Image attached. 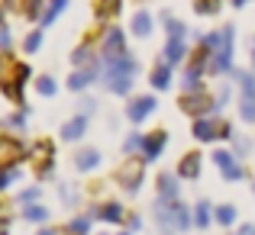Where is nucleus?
Returning a JSON list of instances; mask_svg holds the SVG:
<instances>
[{"label": "nucleus", "mask_w": 255, "mask_h": 235, "mask_svg": "<svg viewBox=\"0 0 255 235\" xmlns=\"http://www.w3.org/2000/svg\"><path fill=\"white\" fill-rule=\"evenodd\" d=\"M132 78H136V58L129 55H117V58H107V87L117 93H126L132 87Z\"/></svg>", "instance_id": "f257e3e1"}, {"label": "nucleus", "mask_w": 255, "mask_h": 235, "mask_svg": "<svg viewBox=\"0 0 255 235\" xmlns=\"http://www.w3.org/2000/svg\"><path fill=\"white\" fill-rule=\"evenodd\" d=\"M29 78V68L26 65H13L10 58H0V90L10 100H23V84Z\"/></svg>", "instance_id": "f03ea898"}, {"label": "nucleus", "mask_w": 255, "mask_h": 235, "mask_svg": "<svg viewBox=\"0 0 255 235\" xmlns=\"http://www.w3.org/2000/svg\"><path fill=\"white\" fill-rule=\"evenodd\" d=\"M178 106L187 113V116H207V113H217L220 106H217V100H210V93H197V90H187L184 97L178 100Z\"/></svg>", "instance_id": "7ed1b4c3"}, {"label": "nucleus", "mask_w": 255, "mask_h": 235, "mask_svg": "<svg viewBox=\"0 0 255 235\" xmlns=\"http://www.w3.org/2000/svg\"><path fill=\"white\" fill-rule=\"evenodd\" d=\"M29 155L36 158V171L42 177H52V167H55V149L49 142H39L36 149H29Z\"/></svg>", "instance_id": "20e7f679"}, {"label": "nucleus", "mask_w": 255, "mask_h": 235, "mask_svg": "<svg viewBox=\"0 0 255 235\" xmlns=\"http://www.w3.org/2000/svg\"><path fill=\"white\" fill-rule=\"evenodd\" d=\"M142 161H132V164H126V167H120V184H123L126 187V190H132V193H136L139 190V187H142Z\"/></svg>", "instance_id": "39448f33"}, {"label": "nucleus", "mask_w": 255, "mask_h": 235, "mask_svg": "<svg viewBox=\"0 0 255 235\" xmlns=\"http://www.w3.org/2000/svg\"><path fill=\"white\" fill-rule=\"evenodd\" d=\"M29 152L23 149L19 142H13V139H0V164H19Z\"/></svg>", "instance_id": "423d86ee"}, {"label": "nucleus", "mask_w": 255, "mask_h": 235, "mask_svg": "<svg viewBox=\"0 0 255 235\" xmlns=\"http://www.w3.org/2000/svg\"><path fill=\"white\" fill-rule=\"evenodd\" d=\"M152 110H155V97H136L129 106H126V116H129L132 123H142Z\"/></svg>", "instance_id": "0eeeda50"}, {"label": "nucleus", "mask_w": 255, "mask_h": 235, "mask_svg": "<svg viewBox=\"0 0 255 235\" xmlns=\"http://www.w3.org/2000/svg\"><path fill=\"white\" fill-rule=\"evenodd\" d=\"M126 55V45H123V29H110L104 39V58H117Z\"/></svg>", "instance_id": "6e6552de"}, {"label": "nucleus", "mask_w": 255, "mask_h": 235, "mask_svg": "<svg viewBox=\"0 0 255 235\" xmlns=\"http://www.w3.org/2000/svg\"><path fill=\"white\" fill-rule=\"evenodd\" d=\"M165 142H168V136H165L162 129H158V132H152V136H145V145H142L145 161H155L158 155H162V152H165Z\"/></svg>", "instance_id": "1a4fd4ad"}, {"label": "nucleus", "mask_w": 255, "mask_h": 235, "mask_svg": "<svg viewBox=\"0 0 255 235\" xmlns=\"http://www.w3.org/2000/svg\"><path fill=\"white\" fill-rule=\"evenodd\" d=\"M200 164H204V158H200L197 152H191V155H184V158H181L178 174H181V177H187V180H194V177L200 174Z\"/></svg>", "instance_id": "9d476101"}, {"label": "nucleus", "mask_w": 255, "mask_h": 235, "mask_svg": "<svg viewBox=\"0 0 255 235\" xmlns=\"http://www.w3.org/2000/svg\"><path fill=\"white\" fill-rule=\"evenodd\" d=\"M194 136H197L200 142H213V139H220V123H207L204 116H197V123H194Z\"/></svg>", "instance_id": "9b49d317"}, {"label": "nucleus", "mask_w": 255, "mask_h": 235, "mask_svg": "<svg viewBox=\"0 0 255 235\" xmlns=\"http://www.w3.org/2000/svg\"><path fill=\"white\" fill-rule=\"evenodd\" d=\"M184 55H187L184 39H181V36H171L168 45H165V62H168V65H178V62H184Z\"/></svg>", "instance_id": "f8f14e48"}, {"label": "nucleus", "mask_w": 255, "mask_h": 235, "mask_svg": "<svg viewBox=\"0 0 255 235\" xmlns=\"http://www.w3.org/2000/svg\"><path fill=\"white\" fill-rule=\"evenodd\" d=\"M84 132H87V119H84V116H75L71 123L62 126V139H65V142H78Z\"/></svg>", "instance_id": "ddd939ff"}, {"label": "nucleus", "mask_w": 255, "mask_h": 235, "mask_svg": "<svg viewBox=\"0 0 255 235\" xmlns=\"http://www.w3.org/2000/svg\"><path fill=\"white\" fill-rule=\"evenodd\" d=\"M158 197L168 200V203L178 200V180H174L171 174H158Z\"/></svg>", "instance_id": "4468645a"}, {"label": "nucleus", "mask_w": 255, "mask_h": 235, "mask_svg": "<svg viewBox=\"0 0 255 235\" xmlns=\"http://www.w3.org/2000/svg\"><path fill=\"white\" fill-rule=\"evenodd\" d=\"M94 78H97V65H94V68H84V71H75V75L68 78V87L78 93V90H84V87L91 84Z\"/></svg>", "instance_id": "2eb2a0df"}, {"label": "nucleus", "mask_w": 255, "mask_h": 235, "mask_svg": "<svg viewBox=\"0 0 255 235\" xmlns=\"http://www.w3.org/2000/svg\"><path fill=\"white\" fill-rule=\"evenodd\" d=\"M75 164H78V171H94V167L100 164V152H97V149H84V152H78Z\"/></svg>", "instance_id": "dca6fc26"}, {"label": "nucleus", "mask_w": 255, "mask_h": 235, "mask_svg": "<svg viewBox=\"0 0 255 235\" xmlns=\"http://www.w3.org/2000/svg\"><path fill=\"white\" fill-rule=\"evenodd\" d=\"M239 80V87H243V103H255V78L246 75V71H233Z\"/></svg>", "instance_id": "f3484780"}, {"label": "nucleus", "mask_w": 255, "mask_h": 235, "mask_svg": "<svg viewBox=\"0 0 255 235\" xmlns=\"http://www.w3.org/2000/svg\"><path fill=\"white\" fill-rule=\"evenodd\" d=\"M152 32V16L145 10H139L136 16H132V36H139V39H145Z\"/></svg>", "instance_id": "a211bd4d"}, {"label": "nucleus", "mask_w": 255, "mask_h": 235, "mask_svg": "<svg viewBox=\"0 0 255 235\" xmlns=\"http://www.w3.org/2000/svg\"><path fill=\"white\" fill-rule=\"evenodd\" d=\"M152 87H158V90H165V87L171 84V71H168V65H158L155 71H152Z\"/></svg>", "instance_id": "6ab92c4d"}, {"label": "nucleus", "mask_w": 255, "mask_h": 235, "mask_svg": "<svg viewBox=\"0 0 255 235\" xmlns=\"http://www.w3.org/2000/svg\"><path fill=\"white\" fill-rule=\"evenodd\" d=\"M97 216L107 219V223H120V219H123V206H120V203H107V206L97 210Z\"/></svg>", "instance_id": "aec40b11"}, {"label": "nucleus", "mask_w": 255, "mask_h": 235, "mask_svg": "<svg viewBox=\"0 0 255 235\" xmlns=\"http://www.w3.org/2000/svg\"><path fill=\"white\" fill-rule=\"evenodd\" d=\"M171 213H174V226H178V229H187V226H191V213H187L184 203H178V200H174V203H171Z\"/></svg>", "instance_id": "412c9836"}, {"label": "nucleus", "mask_w": 255, "mask_h": 235, "mask_svg": "<svg viewBox=\"0 0 255 235\" xmlns=\"http://www.w3.org/2000/svg\"><path fill=\"white\" fill-rule=\"evenodd\" d=\"M194 226H200V229L210 226V203H207V200H200L197 210H194Z\"/></svg>", "instance_id": "4be33fe9"}, {"label": "nucleus", "mask_w": 255, "mask_h": 235, "mask_svg": "<svg viewBox=\"0 0 255 235\" xmlns=\"http://www.w3.org/2000/svg\"><path fill=\"white\" fill-rule=\"evenodd\" d=\"M23 216L29 219V223H45V219H49V210H45V206L29 203V206H23Z\"/></svg>", "instance_id": "5701e85b"}, {"label": "nucleus", "mask_w": 255, "mask_h": 235, "mask_svg": "<svg viewBox=\"0 0 255 235\" xmlns=\"http://www.w3.org/2000/svg\"><path fill=\"white\" fill-rule=\"evenodd\" d=\"M62 10H65V0H52L49 10L42 13V19H39V23H42V26H52V23H55V16H58Z\"/></svg>", "instance_id": "b1692460"}, {"label": "nucleus", "mask_w": 255, "mask_h": 235, "mask_svg": "<svg viewBox=\"0 0 255 235\" xmlns=\"http://www.w3.org/2000/svg\"><path fill=\"white\" fill-rule=\"evenodd\" d=\"M36 90L42 93V97H55V90H58V84H55V78H49V75H42L36 80Z\"/></svg>", "instance_id": "393cba45"}, {"label": "nucleus", "mask_w": 255, "mask_h": 235, "mask_svg": "<svg viewBox=\"0 0 255 235\" xmlns=\"http://www.w3.org/2000/svg\"><path fill=\"white\" fill-rule=\"evenodd\" d=\"M19 10H23L29 19H42V0H23Z\"/></svg>", "instance_id": "a878e982"}, {"label": "nucleus", "mask_w": 255, "mask_h": 235, "mask_svg": "<svg viewBox=\"0 0 255 235\" xmlns=\"http://www.w3.org/2000/svg\"><path fill=\"white\" fill-rule=\"evenodd\" d=\"M194 10H197L200 16H207V13H217V10H220V0H194Z\"/></svg>", "instance_id": "bb28decb"}, {"label": "nucleus", "mask_w": 255, "mask_h": 235, "mask_svg": "<svg viewBox=\"0 0 255 235\" xmlns=\"http://www.w3.org/2000/svg\"><path fill=\"white\" fill-rule=\"evenodd\" d=\"M233 219H236V210H233V206H220L217 210V223L220 226H233Z\"/></svg>", "instance_id": "cd10ccee"}, {"label": "nucleus", "mask_w": 255, "mask_h": 235, "mask_svg": "<svg viewBox=\"0 0 255 235\" xmlns=\"http://www.w3.org/2000/svg\"><path fill=\"white\" fill-rule=\"evenodd\" d=\"M71 62H75V65H84V68H94L91 52H87V49H75V52H71Z\"/></svg>", "instance_id": "c85d7f7f"}, {"label": "nucleus", "mask_w": 255, "mask_h": 235, "mask_svg": "<svg viewBox=\"0 0 255 235\" xmlns=\"http://www.w3.org/2000/svg\"><path fill=\"white\" fill-rule=\"evenodd\" d=\"M165 29H168V36H181L184 39V23H178V19H171V16H165Z\"/></svg>", "instance_id": "c756f323"}, {"label": "nucleus", "mask_w": 255, "mask_h": 235, "mask_svg": "<svg viewBox=\"0 0 255 235\" xmlns=\"http://www.w3.org/2000/svg\"><path fill=\"white\" fill-rule=\"evenodd\" d=\"M39 45H42V32L36 29V32H29V36H26V45H23V49H26V52H36Z\"/></svg>", "instance_id": "7c9ffc66"}, {"label": "nucleus", "mask_w": 255, "mask_h": 235, "mask_svg": "<svg viewBox=\"0 0 255 235\" xmlns=\"http://www.w3.org/2000/svg\"><path fill=\"white\" fill-rule=\"evenodd\" d=\"M68 232L71 235H87V232H91V223H87V219H75V223L68 226Z\"/></svg>", "instance_id": "2f4dec72"}, {"label": "nucleus", "mask_w": 255, "mask_h": 235, "mask_svg": "<svg viewBox=\"0 0 255 235\" xmlns=\"http://www.w3.org/2000/svg\"><path fill=\"white\" fill-rule=\"evenodd\" d=\"M142 145H145V139L132 132V136H126V145H123V149H126V152H139V149H142Z\"/></svg>", "instance_id": "473e14b6"}, {"label": "nucleus", "mask_w": 255, "mask_h": 235, "mask_svg": "<svg viewBox=\"0 0 255 235\" xmlns=\"http://www.w3.org/2000/svg\"><path fill=\"white\" fill-rule=\"evenodd\" d=\"M32 200H39V187H29V190L19 193V203H23V206H29Z\"/></svg>", "instance_id": "72a5a7b5"}, {"label": "nucleus", "mask_w": 255, "mask_h": 235, "mask_svg": "<svg viewBox=\"0 0 255 235\" xmlns=\"http://www.w3.org/2000/svg\"><path fill=\"white\" fill-rule=\"evenodd\" d=\"M213 161H217V164H220V167L226 171V167L233 164V155H230V152H217V155H213Z\"/></svg>", "instance_id": "f704fd0d"}, {"label": "nucleus", "mask_w": 255, "mask_h": 235, "mask_svg": "<svg viewBox=\"0 0 255 235\" xmlns=\"http://www.w3.org/2000/svg\"><path fill=\"white\" fill-rule=\"evenodd\" d=\"M223 177H226V180H239V177H243V167H239V164H230V167L223 171Z\"/></svg>", "instance_id": "c9c22d12"}, {"label": "nucleus", "mask_w": 255, "mask_h": 235, "mask_svg": "<svg viewBox=\"0 0 255 235\" xmlns=\"http://www.w3.org/2000/svg\"><path fill=\"white\" fill-rule=\"evenodd\" d=\"M6 123H10L13 129H23V126H26V113H13V116L6 119Z\"/></svg>", "instance_id": "e433bc0d"}, {"label": "nucleus", "mask_w": 255, "mask_h": 235, "mask_svg": "<svg viewBox=\"0 0 255 235\" xmlns=\"http://www.w3.org/2000/svg\"><path fill=\"white\" fill-rule=\"evenodd\" d=\"M243 119L246 123H255V103H243Z\"/></svg>", "instance_id": "4c0bfd02"}, {"label": "nucleus", "mask_w": 255, "mask_h": 235, "mask_svg": "<svg viewBox=\"0 0 255 235\" xmlns=\"http://www.w3.org/2000/svg\"><path fill=\"white\" fill-rule=\"evenodd\" d=\"M0 49H10V29H6V26H3V29H0Z\"/></svg>", "instance_id": "58836bf2"}, {"label": "nucleus", "mask_w": 255, "mask_h": 235, "mask_svg": "<svg viewBox=\"0 0 255 235\" xmlns=\"http://www.w3.org/2000/svg\"><path fill=\"white\" fill-rule=\"evenodd\" d=\"M117 6H120V0H100V10H107V13H117Z\"/></svg>", "instance_id": "ea45409f"}, {"label": "nucleus", "mask_w": 255, "mask_h": 235, "mask_svg": "<svg viewBox=\"0 0 255 235\" xmlns=\"http://www.w3.org/2000/svg\"><path fill=\"white\" fill-rule=\"evenodd\" d=\"M233 136V126L230 123H220V139H230Z\"/></svg>", "instance_id": "a19ab883"}, {"label": "nucleus", "mask_w": 255, "mask_h": 235, "mask_svg": "<svg viewBox=\"0 0 255 235\" xmlns=\"http://www.w3.org/2000/svg\"><path fill=\"white\" fill-rule=\"evenodd\" d=\"M246 152H249V142H246V139H236V155H246Z\"/></svg>", "instance_id": "79ce46f5"}, {"label": "nucleus", "mask_w": 255, "mask_h": 235, "mask_svg": "<svg viewBox=\"0 0 255 235\" xmlns=\"http://www.w3.org/2000/svg\"><path fill=\"white\" fill-rule=\"evenodd\" d=\"M226 100H230V90H220V93H217V106H223Z\"/></svg>", "instance_id": "37998d69"}, {"label": "nucleus", "mask_w": 255, "mask_h": 235, "mask_svg": "<svg viewBox=\"0 0 255 235\" xmlns=\"http://www.w3.org/2000/svg\"><path fill=\"white\" fill-rule=\"evenodd\" d=\"M236 235H255V226H243V229H239Z\"/></svg>", "instance_id": "c03bdc74"}, {"label": "nucleus", "mask_w": 255, "mask_h": 235, "mask_svg": "<svg viewBox=\"0 0 255 235\" xmlns=\"http://www.w3.org/2000/svg\"><path fill=\"white\" fill-rule=\"evenodd\" d=\"M10 229H6V219H0V235H6Z\"/></svg>", "instance_id": "a18cd8bd"}, {"label": "nucleus", "mask_w": 255, "mask_h": 235, "mask_svg": "<svg viewBox=\"0 0 255 235\" xmlns=\"http://www.w3.org/2000/svg\"><path fill=\"white\" fill-rule=\"evenodd\" d=\"M39 235H58L55 229H39Z\"/></svg>", "instance_id": "49530a36"}, {"label": "nucleus", "mask_w": 255, "mask_h": 235, "mask_svg": "<svg viewBox=\"0 0 255 235\" xmlns=\"http://www.w3.org/2000/svg\"><path fill=\"white\" fill-rule=\"evenodd\" d=\"M246 3V0H233V6H243Z\"/></svg>", "instance_id": "de8ad7c7"}]
</instances>
